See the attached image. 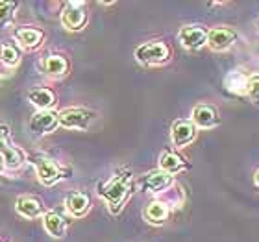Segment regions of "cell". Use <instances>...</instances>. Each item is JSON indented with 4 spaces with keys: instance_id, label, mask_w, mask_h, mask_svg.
Segmentation results:
<instances>
[{
    "instance_id": "obj_9",
    "label": "cell",
    "mask_w": 259,
    "mask_h": 242,
    "mask_svg": "<svg viewBox=\"0 0 259 242\" xmlns=\"http://www.w3.org/2000/svg\"><path fill=\"white\" fill-rule=\"evenodd\" d=\"M58 126H60V113H56L52 109L37 111L30 119V131L33 135H49L56 131Z\"/></svg>"
},
{
    "instance_id": "obj_23",
    "label": "cell",
    "mask_w": 259,
    "mask_h": 242,
    "mask_svg": "<svg viewBox=\"0 0 259 242\" xmlns=\"http://www.w3.org/2000/svg\"><path fill=\"white\" fill-rule=\"evenodd\" d=\"M17 8H19L17 2H6V0L0 2V30L8 28L13 22Z\"/></svg>"
},
{
    "instance_id": "obj_20",
    "label": "cell",
    "mask_w": 259,
    "mask_h": 242,
    "mask_svg": "<svg viewBox=\"0 0 259 242\" xmlns=\"http://www.w3.org/2000/svg\"><path fill=\"white\" fill-rule=\"evenodd\" d=\"M224 87L233 94H246L248 91V76L241 70H232L224 78Z\"/></svg>"
},
{
    "instance_id": "obj_6",
    "label": "cell",
    "mask_w": 259,
    "mask_h": 242,
    "mask_svg": "<svg viewBox=\"0 0 259 242\" xmlns=\"http://www.w3.org/2000/svg\"><path fill=\"white\" fill-rule=\"evenodd\" d=\"M0 156L4 157L8 170H17L24 163L22 152L10 144V128L6 124H0Z\"/></svg>"
},
{
    "instance_id": "obj_7",
    "label": "cell",
    "mask_w": 259,
    "mask_h": 242,
    "mask_svg": "<svg viewBox=\"0 0 259 242\" xmlns=\"http://www.w3.org/2000/svg\"><path fill=\"white\" fill-rule=\"evenodd\" d=\"M33 165H35L37 179L43 183L45 187H50V185L58 183L60 179L67 178L63 168H61L60 165H56L49 157H37V159H33Z\"/></svg>"
},
{
    "instance_id": "obj_22",
    "label": "cell",
    "mask_w": 259,
    "mask_h": 242,
    "mask_svg": "<svg viewBox=\"0 0 259 242\" xmlns=\"http://www.w3.org/2000/svg\"><path fill=\"white\" fill-rule=\"evenodd\" d=\"M0 63L8 65V67H17L21 63V50L15 44L0 43Z\"/></svg>"
},
{
    "instance_id": "obj_26",
    "label": "cell",
    "mask_w": 259,
    "mask_h": 242,
    "mask_svg": "<svg viewBox=\"0 0 259 242\" xmlns=\"http://www.w3.org/2000/svg\"><path fill=\"white\" fill-rule=\"evenodd\" d=\"M6 168V163H4V157L0 156V172H2V170H4Z\"/></svg>"
},
{
    "instance_id": "obj_4",
    "label": "cell",
    "mask_w": 259,
    "mask_h": 242,
    "mask_svg": "<svg viewBox=\"0 0 259 242\" xmlns=\"http://www.w3.org/2000/svg\"><path fill=\"white\" fill-rule=\"evenodd\" d=\"M174 183V176L170 174L163 172V170H150V172L143 174L137 181L139 188L143 192H152V194H159V192H165L168 187H172Z\"/></svg>"
},
{
    "instance_id": "obj_14",
    "label": "cell",
    "mask_w": 259,
    "mask_h": 242,
    "mask_svg": "<svg viewBox=\"0 0 259 242\" xmlns=\"http://www.w3.org/2000/svg\"><path fill=\"white\" fill-rule=\"evenodd\" d=\"M45 39V33L37 28H28V26H22L19 30H15V41L17 44L24 50H35L41 46Z\"/></svg>"
},
{
    "instance_id": "obj_17",
    "label": "cell",
    "mask_w": 259,
    "mask_h": 242,
    "mask_svg": "<svg viewBox=\"0 0 259 242\" xmlns=\"http://www.w3.org/2000/svg\"><path fill=\"white\" fill-rule=\"evenodd\" d=\"M65 207L72 216H85L87 211L91 209V200L85 192H72L65 200Z\"/></svg>"
},
{
    "instance_id": "obj_19",
    "label": "cell",
    "mask_w": 259,
    "mask_h": 242,
    "mask_svg": "<svg viewBox=\"0 0 259 242\" xmlns=\"http://www.w3.org/2000/svg\"><path fill=\"white\" fill-rule=\"evenodd\" d=\"M43 70L52 78H63L69 72V61L61 54L47 56L43 60Z\"/></svg>"
},
{
    "instance_id": "obj_18",
    "label": "cell",
    "mask_w": 259,
    "mask_h": 242,
    "mask_svg": "<svg viewBox=\"0 0 259 242\" xmlns=\"http://www.w3.org/2000/svg\"><path fill=\"white\" fill-rule=\"evenodd\" d=\"M184 168H187V163H185V159L180 154H176V152H163L161 156H159V170H163V172L170 174V176H174V174H180Z\"/></svg>"
},
{
    "instance_id": "obj_10",
    "label": "cell",
    "mask_w": 259,
    "mask_h": 242,
    "mask_svg": "<svg viewBox=\"0 0 259 242\" xmlns=\"http://www.w3.org/2000/svg\"><path fill=\"white\" fill-rule=\"evenodd\" d=\"M178 39L187 50H200L207 44V30L200 24H189L180 30Z\"/></svg>"
},
{
    "instance_id": "obj_11",
    "label": "cell",
    "mask_w": 259,
    "mask_h": 242,
    "mask_svg": "<svg viewBox=\"0 0 259 242\" xmlns=\"http://www.w3.org/2000/svg\"><path fill=\"white\" fill-rule=\"evenodd\" d=\"M191 122L200 129H211L219 126L221 117H219V109L209 104H198L191 113Z\"/></svg>"
},
{
    "instance_id": "obj_25",
    "label": "cell",
    "mask_w": 259,
    "mask_h": 242,
    "mask_svg": "<svg viewBox=\"0 0 259 242\" xmlns=\"http://www.w3.org/2000/svg\"><path fill=\"white\" fill-rule=\"evenodd\" d=\"M254 181H255V185L259 187V168L255 170V174H254Z\"/></svg>"
},
{
    "instance_id": "obj_5",
    "label": "cell",
    "mask_w": 259,
    "mask_h": 242,
    "mask_svg": "<svg viewBox=\"0 0 259 242\" xmlns=\"http://www.w3.org/2000/svg\"><path fill=\"white\" fill-rule=\"evenodd\" d=\"M61 24L69 32H80L87 24L85 2H69L61 11Z\"/></svg>"
},
{
    "instance_id": "obj_15",
    "label": "cell",
    "mask_w": 259,
    "mask_h": 242,
    "mask_svg": "<svg viewBox=\"0 0 259 242\" xmlns=\"http://www.w3.org/2000/svg\"><path fill=\"white\" fill-rule=\"evenodd\" d=\"M170 215V209H168V205H165L161 200H154L150 204L146 205L145 211H143V216H145V220L152 226H161L165 224Z\"/></svg>"
},
{
    "instance_id": "obj_12",
    "label": "cell",
    "mask_w": 259,
    "mask_h": 242,
    "mask_svg": "<svg viewBox=\"0 0 259 242\" xmlns=\"http://www.w3.org/2000/svg\"><path fill=\"white\" fill-rule=\"evenodd\" d=\"M196 139V126L191 120H176L170 128V140L176 148H185Z\"/></svg>"
},
{
    "instance_id": "obj_21",
    "label": "cell",
    "mask_w": 259,
    "mask_h": 242,
    "mask_svg": "<svg viewBox=\"0 0 259 242\" xmlns=\"http://www.w3.org/2000/svg\"><path fill=\"white\" fill-rule=\"evenodd\" d=\"M28 100L39 109V111H47V109H52V106L56 104V94L47 87H39V89H33L30 94H28Z\"/></svg>"
},
{
    "instance_id": "obj_13",
    "label": "cell",
    "mask_w": 259,
    "mask_h": 242,
    "mask_svg": "<svg viewBox=\"0 0 259 242\" xmlns=\"http://www.w3.org/2000/svg\"><path fill=\"white\" fill-rule=\"evenodd\" d=\"M43 226L45 231L52 238H63L67 235V229H69V222L58 211H49L43 215Z\"/></svg>"
},
{
    "instance_id": "obj_8",
    "label": "cell",
    "mask_w": 259,
    "mask_h": 242,
    "mask_svg": "<svg viewBox=\"0 0 259 242\" xmlns=\"http://www.w3.org/2000/svg\"><path fill=\"white\" fill-rule=\"evenodd\" d=\"M237 32L228 26H217L207 32V46L215 52H224L237 43Z\"/></svg>"
},
{
    "instance_id": "obj_16",
    "label": "cell",
    "mask_w": 259,
    "mask_h": 242,
    "mask_svg": "<svg viewBox=\"0 0 259 242\" xmlns=\"http://www.w3.org/2000/svg\"><path fill=\"white\" fill-rule=\"evenodd\" d=\"M15 209L24 218H37L45 215L43 204L33 196H19L15 202Z\"/></svg>"
},
{
    "instance_id": "obj_2",
    "label": "cell",
    "mask_w": 259,
    "mask_h": 242,
    "mask_svg": "<svg viewBox=\"0 0 259 242\" xmlns=\"http://www.w3.org/2000/svg\"><path fill=\"white\" fill-rule=\"evenodd\" d=\"M172 50L165 41H148L135 49V60L143 65H165L170 61Z\"/></svg>"
},
{
    "instance_id": "obj_1",
    "label": "cell",
    "mask_w": 259,
    "mask_h": 242,
    "mask_svg": "<svg viewBox=\"0 0 259 242\" xmlns=\"http://www.w3.org/2000/svg\"><path fill=\"white\" fill-rule=\"evenodd\" d=\"M132 190V174L130 170L115 172L106 183L98 185V196L108 204L111 215H119L126 198Z\"/></svg>"
},
{
    "instance_id": "obj_3",
    "label": "cell",
    "mask_w": 259,
    "mask_h": 242,
    "mask_svg": "<svg viewBox=\"0 0 259 242\" xmlns=\"http://www.w3.org/2000/svg\"><path fill=\"white\" fill-rule=\"evenodd\" d=\"M95 119L97 113L87 108H67L60 111V126L67 129H87Z\"/></svg>"
},
{
    "instance_id": "obj_24",
    "label": "cell",
    "mask_w": 259,
    "mask_h": 242,
    "mask_svg": "<svg viewBox=\"0 0 259 242\" xmlns=\"http://www.w3.org/2000/svg\"><path fill=\"white\" fill-rule=\"evenodd\" d=\"M254 102H259V74H254L248 78V91H246Z\"/></svg>"
}]
</instances>
